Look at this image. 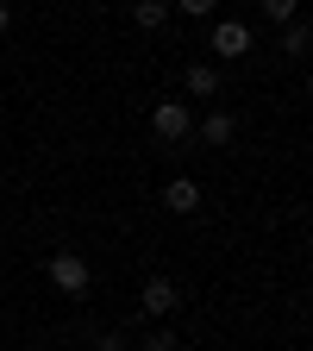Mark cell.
Segmentation results:
<instances>
[{
    "mask_svg": "<svg viewBox=\"0 0 313 351\" xmlns=\"http://www.w3.org/2000/svg\"><path fill=\"white\" fill-rule=\"evenodd\" d=\"M207 51H213V57H226V63H238V57L251 51V25H245V19H213Z\"/></svg>",
    "mask_w": 313,
    "mask_h": 351,
    "instance_id": "obj_4",
    "label": "cell"
},
{
    "mask_svg": "<svg viewBox=\"0 0 313 351\" xmlns=\"http://www.w3.org/2000/svg\"><path fill=\"white\" fill-rule=\"evenodd\" d=\"M219 0H175V13H188V19H213Z\"/></svg>",
    "mask_w": 313,
    "mask_h": 351,
    "instance_id": "obj_12",
    "label": "cell"
},
{
    "mask_svg": "<svg viewBox=\"0 0 313 351\" xmlns=\"http://www.w3.org/2000/svg\"><path fill=\"white\" fill-rule=\"evenodd\" d=\"M138 351H182V339H175L169 326H151V332L138 339Z\"/></svg>",
    "mask_w": 313,
    "mask_h": 351,
    "instance_id": "obj_11",
    "label": "cell"
},
{
    "mask_svg": "<svg viewBox=\"0 0 313 351\" xmlns=\"http://www.w3.org/2000/svg\"><path fill=\"white\" fill-rule=\"evenodd\" d=\"M307 44H313V25H307V19H288V25H282V57H288V63H307Z\"/></svg>",
    "mask_w": 313,
    "mask_h": 351,
    "instance_id": "obj_8",
    "label": "cell"
},
{
    "mask_svg": "<svg viewBox=\"0 0 313 351\" xmlns=\"http://www.w3.org/2000/svg\"><path fill=\"white\" fill-rule=\"evenodd\" d=\"M232 138H238V113L213 107V113H201V119H195V145H207V151H226Z\"/></svg>",
    "mask_w": 313,
    "mask_h": 351,
    "instance_id": "obj_5",
    "label": "cell"
},
{
    "mask_svg": "<svg viewBox=\"0 0 313 351\" xmlns=\"http://www.w3.org/2000/svg\"><path fill=\"white\" fill-rule=\"evenodd\" d=\"M163 207L169 213H195L201 207V182H195V176H169V182H163Z\"/></svg>",
    "mask_w": 313,
    "mask_h": 351,
    "instance_id": "obj_6",
    "label": "cell"
},
{
    "mask_svg": "<svg viewBox=\"0 0 313 351\" xmlns=\"http://www.w3.org/2000/svg\"><path fill=\"white\" fill-rule=\"evenodd\" d=\"M138 307H145V314L163 326V320H175V314H182V289H175L169 276H151V282L138 289Z\"/></svg>",
    "mask_w": 313,
    "mask_h": 351,
    "instance_id": "obj_3",
    "label": "cell"
},
{
    "mask_svg": "<svg viewBox=\"0 0 313 351\" xmlns=\"http://www.w3.org/2000/svg\"><path fill=\"white\" fill-rule=\"evenodd\" d=\"M13 25V7H7V0H0V32H7Z\"/></svg>",
    "mask_w": 313,
    "mask_h": 351,
    "instance_id": "obj_14",
    "label": "cell"
},
{
    "mask_svg": "<svg viewBox=\"0 0 313 351\" xmlns=\"http://www.w3.org/2000/svg\"><path fill=\"white\" fill-rule=\"evenodd\" d=\"M44 276H51V289H57V295H69V301H82V295H88V282H95V270H88V257H82V251H51Z\"/></svg>",
    "mask_w": 313,
    "mask_h": 351,
    "instance_id": "obj_1",
    "label": "cell"
},
{
    "mask_svg": "<svg viewBox=\"0 0 313 351\" xmlns=\"http://www.w3.org/2000/svg\"><path fill=\"white\" fill-rule=\"evenodd\" d=\"M132 25L138 32H163L169 25V0H132Z\"/></svg>",
    "mask_w": 313,
    "mask_h": 351,
    "instance_id": "obj_9",
    "label": "cell"
},
{
    "mask_svg": "<svg viewBox=\"0 0 313 351\" xmlns=\"http://www.w3.org/2000/svg\"><path fill=\"white\" fill-rule=\"evenodd\" d=\"M182 88L195 101H213L219 88H226V75H219V63H188V75H182Z\"/></svg>",
    "mask_w": 313,
    "mask_h": 351,
    "instance_id": "obj_7",
    "label": "cell"
},
{
    "mask_svg": "<svg viewBox=\"0 0 313 351\" xmlns=\"http://www.w3.org/2000/svg\"><path fill=\"white\" fill-rule=\"evenodd\" d=\"M263 7V19L270 25H288V19H301V0H257Z\"/></svg>",
    "mask_w": 313,
    "mask_h": 351,
    "instance_id": "obj_10",
    "label": "cell"
},
{
    "mask_svg": "<svg viewBox=\"0 0 313 351\" xmlns=\"http://www.w3.org/2000/svg\"><path fill=\"white\" fill-rule=\"evenodd\" d=\"M88 351H125V332H95V339H88Z\"/></svg>",
    "mask_w": 313,
    "mask_h": 351,
    "instance_id": "obj_13",
    "label": "cell"
},
{
    "mask_svg": "<svg viewBox=\"0 0 313 351\" xmlns=\"http://www.w3.org/2000/svg\"><path fill=\"white\" fill-rule=\"evenodd\" d=\"M151 132L163 145H188L195 138V113H188V101H157L151 107Z\"/></svg>",
    "mask_w": 313,
    "mask_h": 351,
    "instance_id": "obj_2",
    "label": "cell"
}]
</instances>
